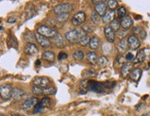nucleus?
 <instances>
[{"label": "nucleus", "mask_w": 150, "mask_h": 116, "mask_svg": "<svg viewBox=\"0 0 150 116\" xmlns=\"http://www.w3.org/2000/svg\"><path fill=\"white\" fill-rule=\"evenodd\" d=\"M141 76H142V69H140V68H134L131 71V73H130V77H131V79L135 82H138L140 80Z\"/></svg>", "instance_id": "obj_19"}, {"label": "nucleus", "mask_w": 150, "mask_h": 116, "mask_svg": "<svg viewBox=\"0 0 150 116\" xmlns=\"http://www.w3.org/2000/svg\"><path fill=\"white\" fill-rule=\"evenodd\" d=\"M121 27H122V29H125V30H128L130 29L133 26L134 24V21H133V19L131 17H129V16H126L125 18H122L121 19Z\"/></svg>", "instance_id": "obj_16"}, {"label": "nucleus", "mask_w": 150, "mask_h": 116, "mask_svg": "<svg viewBox=\"0 0 150 116\" xmlns=\"http://www.w3.org/2000/svg\"><path fill=\"white\" fill-rule=\"evenodd\" d=\"M66 38H67V40L71 43H76L80 41V37L78 35V32H77L76 29L67 31L66 33Z\"/></svg>", "instance_id": "obj_8"}, {"label": "nucleus", "mask_w": 150, "mask_h": 116, "mask_svg": "<svg viewBox=\"0 0 150 116\" xmlns=\"http://www.w3.org/2000/svg\"><path fill=\"white\" fill-rule=\"evenodd\" d=\"M67 54L64 53V52H61V53L59 54V55H58V59L59 60L67 59Z\"/></svg>", "instance_id": "obj_39"}, {"label": "nucleus", "mask_w": 150, "mask_h": 116, "mask_svg": "<svg viewBox=\"0 0 150 116\" xmlns=\"http://www.w3.org/2000/svg\"><path fill=\"white\" fill-rule=\"evenodd\" d=\"M37 103H38V99L33 97V98H29L27 100H25L21 104V107L24 110H30L32 108H34L37 105Z\"/></svg>", "instance_id": "obj_11"}, {"label": "nucleus", "mask_w": 150, "mask_h": 116, "mask_svg": "<svg viewBox=\"0 0 150 116\" xmlns=\"http://www.w3.org/2000/svg\"><path fill=\"white\" fill-rule=\"evenodd\" d=\"M90 37L88 35H86V36H84L83 38L80 39V41L78 42V43H79L80 45H82V46H86V45L89 44V42H90Z\"/></svg>", "instance_id": "obj_34"}, {"label": "nucleus", "mask_w": 150, "mask_h": 116, "mask_svg": "<svg viewBox=\"0 0 150 116\" xmlns=\"http://www.w3.org/2000/svg\"><path fill=\"white\" fill-rule=\"evenodd\" d=\"M72 10H73V6H72V4H69V3L59 4V5L55 6L54 8V12L56 15L64 14V13H69Z\"/></svg>", "instance_id": "obj_3"}, {"label": "nucleus", "mask_w": 150, "mask_h": 116, "mask_svg": "<svg viewBox=\"0 0 150 116\" xmlns=\"http://www.w3.org/2000/svg\"><path fill=\"white\" fill-rule=\"evenodd\" d=\"M11 116H25L23 114H19V113H12Z\"/></svg>", "instance_id": "obj_45"}, {"label": "nucleus", "mask_w": 150, "mask_h": 116, "mask_svg": "<svg viewBox=\"0 0 150 116\" xmlns=\"http://www.w3.org/2000/svg\"><path fill=\"white\" fill-rule=\"evenodd\" d=\"M0 30H3V27H0Z\"/></svg>", "instance_id": "obj_48"}, {"label": "nucleus", "mask_w": 150, "mask_h": 116, "mask_svg": "<svg viewBox=\"0 0 150 116\" xmlns=\"http://www.w3.org/2000/svg\"><path fill=\"white\" fill-rule=\"evenodd\" d=\"M68 18H69V13H64V14H59V15H57L56 17V19L59 22H66L68 21Z\"/></svg>", "instance_id": "obj_28"}, {"label": "nucleus", "mask_w": 150, "mask_h": 116, "mask_svg": "<svg viewBox=\"0 0 150 116\" xmlns=\"http://www.w3.org/2000/svg\"><path fill=\"white\" fill-rule=\"evenodd\" d=\"M133 67V64L132 63H125L122 64V69H121V73H122V76H126L127 75H129L131 73V71L133 70L132 69Z\"/></svg>", "instance_id": "obj_20"}, {"label": "nucleus", "mask_w": 150, "mask_h": 116, "mask_svg": "<svg viewBox=\"0 0 150 116\" xmlns=\"http://www.w3.org/2000/svg\"><path fill=\"white\" fill-rule=\"evenodd\" d=\"M84 75L86 76H96L97 73H96V71L93 70V69H88V70L86 71V72H85Z\"/></svg>", "instance_id": "obj_37"}, {"label": "nucleus", "mask_w": 150, "mask_h": 116, "mask_svg": "<svg viewBox=\"0 0 150 116\" xmlns=\"http://www.w3.org/2000/svg\"><path fill=\"white\" fill-rule=\"evenodd\" d=\"M110 27L112 28L113 30V31H118L120 30V27H121V23L117 21V19H114V21L112 22H110Z\"/></svg>", "instance_id": "obj_32"}, {"label": "nucleus", "mask_w": 150, "mask_h": 116, "mask_svg": "<svg viewBox=\"0 0 150 116\" xmlns=\"http://www.w3.org/2000/svg\"><path fill=\"white\" fill-rule=\"evenodd\" d=\"M105 90L104 83H100L95 80H89L88 83V91H92L96 93H102Z\"/></svg>", "instance_id": "obj_2"}, {"label": "nucleus", "mask_w": 150, "mask_h": 116, "mask_svg": "<svg viewBox=\"0 0 150 116\" xmlns=\"http://www.w3.org/2000/svg\"><path fill=\"white\" fill-rule=\"evenodd\" d=\"M90 19H91V21H92L93 23L99 24L100 21V16L96 12H92V13H91V15H90Z\"/></svg>", "instance_id": "obj_29"}, {"label": "nucleus", "mask_w": 150, "mask_h": 116, "mask_svg": "<svg viewBox=\"0 0 150 116\" xmlns=\"http://www.w3.org/2000/svg\"><path fill=\"white\" fill-rule=\"evenodd\" d=\"M50 105H51V100L48 97H45L40 102H38L37 105L34 107V112L35 113L41 112L44 108H48L50 107Z\"/></svg>", "instance_id": "obj_7"}, {"label": "nucleus", "mask_w": 150, "mask_h": 116, "mask_svg": "<svg viewBox=\"0 0 150 116\" xmlns=\"http://www.w3.org/2000/svg\"><path fill=\"white\" fill-rule=\"evenodd\" d=\"M143 29L140 27V26H138V27H135V28H134L133 29V31H134V33H140V31L142 30Z\"/></svg>", "instance_id": "obj_42"}, {"label": "nucleus", "mask_w": 150, "mask_h": 116, "mask_svg": "<svg viewBox=\"0 0 150 116\" xmlns=\"http://www.w3.org/2000/svg\"><path fill=\"white\" fill-rule=\"evenodd\" d=\"M100 39L98 38L97 36H93L92 38L90 39V42H89V48L91 50H97L100 46Z\"/></svg>", "instance_id": "obj_22"}, {"label": "nucleus", "mask_w": 150, "mask_h": 116, "mask_svg": "<svg viewBox=\"0 0 150 116\" xmlns=\"http://www.w3.org/2000/svg\"><path fill=\"white\" fill-rule=\"evenodd\" d=\"M37 32L46 38H54L58 34L56 30L52 29L45 25H41L40 27L37 29Z\"/></svg>", "instance_id": "obj_1"}, {"label": "nucleus", "mask_w": 150, "mask_h": 116, "mask_svg": "<svg viewBox=\"0 0 150 116\" xmlns=\"http://www.w3.org/2000/svg\"><path fill=\"white\" fill-rule=\"evenodd\" d=\"M107 6L110 8V10H114L117 6H118V2L115 1V0H109L106 2Z\"/></svg>", "instance_id": "obj_33"}, {"label": "nucleus", "mask_w": 150, "mask_h": 116, "mask_svg": "<svg viewBox=\"0 0 150 116\" xmlns=\"http://www.w3.org/2000/svg\"><path fill=\"white\" fill-rule=\"evenodd\" d=\"M134 56L132 53H128L125 55V60H127V61H134Z\"/></svg>", "instance_id": "obj_40"}, {"label": "nucleus", "mask_w": 150, "mask_h": 116, "mask_svg": "<svg viewBox=\"0 0 150 116\" xmlns=\"http://www.w3.org/2000/svg\"><path fill=\"white\" fill-rule=\"evenodd\" d=\"M126 14H127V11H126V8H125V6H120V8H118V10H117V15H118V17L121 19L122 18L126 17Z\"/></svg>", "instance_id": "obj_31"}, {"label": "nucleus", "mask_w": 150, "mask_h": 116, "mask_svg": "<svg viewBox=\"0 0 150 116\" xmlns=\"http://www.w3.org/2000/svg\"><path fill=\"white\" fill-rule=\"evenodd\" d=\"M127 42L129 44V47L131 48L132 50H137L140 47V41L139 39L136 37L134 34L130 35L127 39Z\"/></svg>", "instance_id": "obj_10"}, {"label": "nucleus", "mask_w": 150, "mask_h": 116, "mask_svg": "<svg viewBox=\"0 0 150 116\" xmlns=\"http://www.w3.org/2000/svg\"><path fill=\"white\" fill-rule=\"evenodd\" d=\"M108 62H109L108 58L106 56H104V55H102V56L98 58V64H99L100 66H107Z\"/></svg>", "instance_id": "obj_30"}, {"label": "nucleus", "mask_w": 150, "mask_h": 116, "mask_svg": "<svg viewBox=\"0 0 150 116\" xmlns=\"http://www.w3.org/2000/svg\"><path fill=\"white\" fill-rule=\"evenodd\" d=\"M122 61H123V58H122V55L117 56V58H116V63L117 64H121V63H122Z\"/></svg>", "instance_id": "obj_43"}, {"label": "nucleus", "mask_w": 150, "mask_h": 116, "mask_svg": "<svg viewBox=\"0 0 150 116\" xmlns=\"http://www.w3.org/2000/svg\"><path fill=\"white\" fill-rule=\"evenodd\" d=\"M56 92V89L54 87H48L46 88H43V94L44 95H54Z\"/></svg>", "instance_id": "obj_35"}, {"label": "nucleus", "mask_w": 150, "mask_h": 116, "mask_svg": "<svg viewBox=\"0 0 150 116\" xmlns=\"http://www.w3.org/2000/svg\"><path fill=\"white\" fill-rule=\"evenodd\" d=\"M82 29L85 30V32H86V33H88V32H91V31H92V30H94L92 27H91L90 25H85V27H83Z\"/></svg>", "instance_id": "obj_38"}, {"label": "nucleus", "mask_w": 150, "mask_h": 116, "mask_svg": "<svg viewBox=\"0 0 150 116\" xmlns=\"http://www.w3.org/2000/svg\"><path fill=\"white\" fill-rule=\"evenodd\" d=\"M32 93L36 96H40L43 94V88H39L37 86H33L32 87Z\"/></svg>", "instance_id": "obj_36"}, {"label": "nucleus", "mask_w": 150, "mask_h": 116, "mask_svg": "<svg viewBox=\"0 0 150 116\" xmlns=\"http://www.w3.org/2000/svg\"><path fill=\"white\" fill-rule=\"evenodd\" d=\"M86 18H87L86 13L83 11H79V12L76 13V14L73 16L72 23L74 26H80L81 24H83L85 21H86Z\"/></svg>", "instance_id": "obj_6"}, {"label": "nucleus", "mask_w": 150, "mask_h": 116, "mask_svg": "<svg viewBox=\"0 0 150 116\" xmlns=\"http://www.w3.org/2000/svg\"><path fill=\"white\" fill-rule=\"evenodd\" d=\"M72 57L76 61H82L84 59V57H85V54H84V53L81 50H76L72 54Z\"/></svg>", "instance_id": "obj_26"}, {"label": "nucleus", "mask_w": 150, "mask_h": 116, "mask_svg": "<svg viewBox=\"0 0 150 116\" xmlns=\"http://www.w3.org/2000/svg\"><path fill=\"white\" fill-rule=\"evenodd\" d=\"M33 84L34 86H37L39 88H46L48 87H50V79L48 77H45V76H36L34 77L33 79Z\"/></svg>", "instance_id": "obj_5"}, {"label": "nucleus", "mask_w": 150, "mask_h": 116, "mask_svg": "<svg viewBox=\"0 0 150 116\" xmlns=\"http://www.w3.org/2000/svg\"><path fill=\"white\" fill-rule=\"evenodd\" d=\"M115 18V12L114 10H107L106 13L104 14V16L102 17V21L104 23H110L114 21Z\"/></svg>", "instance_id": "obj_15"}, {"label": "nucleus", "mask_w": 150, "mask_h": 116, "mask_svg": "<svg viewBox=\"0 0 150 116\" xmlns=\"http://www.w3.org/2000/svg\"><path fill=\"white\" fill-rule=\"evenodd\" d=\"M142 116H147V114H144V115H142Z\"/></svg>", "instance_id": "obj_47"}, {"label": "nucleus", "mask_w": 150, "mask_h": 116, "mask_svg": "<svg viewBox=\"0 0 150 116\" xmlns=\"http://www.w3.org/2000/svg\"><path fill=\"white\" fill-rule=\"evenodd\" d=\"M104 35H105L106 37V40L110 42V43H112L114 42L115 41V32L113 31V30L110 27V26H106L105 28H104Z\"/></svg>", "instance_id": "obj_13"}, {"label": "nucleus", "mask_w": 150, "mask_h": 116, "mask_svg": "<svg viewBox=\"0 0 150 116\" xmlns=\"http://www.w3.org/2000/svg\"><path fill=\"white\" fill-rule=\"evenodd\" d=\"M88 79H84V80L80 81L79 88H80V92L82 94H85L88 92Z\"/></svg>", "instance_id": "obj_27"}, {"label": "nucleus", "mask_w": 150, "mask_h": 116, "mask_svg": "<svg viewBox=\"0 0 150 116\" xmlns=\"http://www.w3.org/2000/svg\"><path fill=\"white\" fill-rule=\"evenodd\" d=\"M12 89L13 88L9 84H5V85L0 86V97L5 100L11 99Z\"/></svg>", "instance_id": "obj_4"}, {"label": "nucleus", "mask_w": 150, "mask_h": 116, "mask_svg": "<svg viewBox=\"0 0 150 116\" xmlns=\"http://www.w3.org/2000/svg\"><path fill=\"white\" fill-rule=\"evenodd\" d=\"M38 48L37 46L34 44V43H32V42H29L27 43V45H26V47H25V53L27 54H30V55H35L38 54Z\"/></svg>", "instance_id": "obj_17"}, {"label": "nucleus", "mask_w": 150, "mask_h": 116, "mask_svg": "<svg viewBox=\"0 0 150 116\" xmlns=\"http://www.w3.org/2000/svg\"><path fill=\"white\" fill-rule=\"evenodd\" d=\"M107 11V4L106 2L104 1H99L97 2L96 5H95V12L98 13L100 17L104 16V14L106 13Z\"/></svg>", "instance_id": "obj_12"}, {"label": "nucleus", "mask_w": 150, "mask_h": 116, "mask_svg": "<svg viewBox=\"0 0 150 116\" xmlns=\"http://www.w3.org/2000/svg\"><path fill=\"white\" fill-rule=\"evenodd\" d=\"M117 48H118V51L120 53H125V52H126L129 48L127 39H125V38L121 39V41L118 42V44H117Z\"/></svg>", "instance_id": "obj_18"}, {"label": "nucleus", "mask_w": 150, "mask_h": 116, "mask_svg": "<svg viewBox=\"0 0 150 116\" xmlns=\"http://www.w3.org/2000/svg\"><path fill=\"white\" fill-rule=\"evenodd\" d=\"M42 59L45 60V61L53 63L55 60V54L51 51H45L44 53L42 54Z\"/></svg>", "instance_id": "obj_21"}, {"label": "nucleus", "mask_w": 150, "mask_h": 116, "mask_svg": "<svg viewBox=\"0 0 150 116\" xmlns=\"http://www.w3.org/2000/svg\"><path fill=\"white\" fill-rule=\"evenodd\" d=\"M17 21V19L15 18H9L8 19V23H15Z\"/></svg>", "instance_id": "obj_44"}, {"label": "nucleus", "mask_w": 150, "mask_h": 116, "mask_svg": "<svg viewBox=\"0 0 150 116\" xmlns=\"http://www.w3.org/2000/svg\"><path fill=\"white\" fill-rule=\"evenodd\" d=\"M35 39L38 42V43L40 44L43 49H47L51 46V42L49 40V38L44 37V36L41 35L40 33H38V32L35 33Z\"/></svg>", "instance_id": "obj_9"}, {"label": "nucleus", "mask_w": 150, "mask_h": 116, "mask_svg": "<svg viewBox=\"0 0 150 116\" xmlns=\"http://www.w3.org/2000/svg\"><path fill=\"white\" fill-rule=\"evenodd\" d=\"M98 58L99 57H98L95 52H88L87 54V59L91 64H95L96 63H98Z\"/></svg>", "instance_id": "obj_25"}, {"label": "nucleus", "mask_w": 150, "mask_h": 116, "mask_svg": "<svg viewBox=\"0 0 150 116\" xmlns=\"http://www.w3.org/2000/svg\"><path fill=\"white\" fill-rule=\"evenodd\" d=\"M139 35H140V37H141V39H146V30H142L141 31H140V33H139Z\"/></svg>", "instance_id": "obj_41"}, {"label": "nucleus", "mask_w": 150, "mask_h": 116, "mask_svg": "<svg viewBox=\"0 0 150 116\" xmlns=\"http://www.w3.org/2000/svg\"><path fill=\"white\" fill-rule=\"evenodd\" d=\"M25 95V91L23 89L19 88H14L12 89V94H11V99L13 100H18L22 99V97Z\"/></svg>", "instance_id": "obj_14"}, {"label": "nucleus", "mask_w": 150, "mask_h": 116, "mask_svg": "<svg viewBox=\"0 0 150 116\" xmlns=\"http://www.w3.org/2000/svg\"><path fill=\"white\" fill-rule=\"evenodd\" d=\"M54 43L55 44V46L62 48L66 45V41L64 40V38L60 35V34H57L54 38Z\"/></svg>", "instance_id": "obj_24"}, {"label": "nucleus", "mask_w": 150, "mask_h": 116, "mask_svg": "<svg viewBox=\"0 0 150 116\" xmlns=\"http://www.w3.org/2000/svg\"><path fill=\"white\" fill-rule=\"evenodd\" d=\"M36 66H41V61H40V60H37V61H36Z\"/></svg>", "instance_id": "obj_46"}, {"label": "nucleus", "mask_w": 150, "mask_h": 116, "mask_svg": "<svg viewBox=\"0 0 150 116\" xmlns=\"http://www.w3.org/2000/svg\"><path fill=\"white\" fill-rule=\"evenodd\" d=\"M146 59V54H145V50H140L134 59V64H141L142 62H144Z\"/></svg>", "instance_id": "obj_23"}]
</instances>
